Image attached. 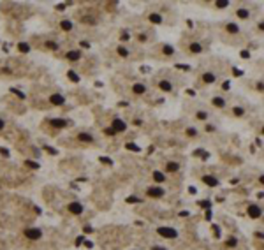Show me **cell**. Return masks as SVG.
<instances>
[{"mask_svg": "<svg viewBox=\"0 0 264 250\" xmlns=\"http://www.w3.org/2000/svg\"><path fill=\"white\" fill-rule=\"evenodd\" d=\"M261 213H262V211H261V208L257 206V204H250L248 206V215L252 217V218H259Z\"/></svg>", "mask_w": 264, "mask_h": 250, "instance_id": "cell-8", "label": "cell"}, {"mask_svg": "<svg viewBox=\"0 0 264 250\" xmlns=\"http://www.w3.org/2000/svg\"><path fill=\"white\" fill-rule=\"evenodd\" d=\"M25 236H27L28 240H39V238L43 236V231L37 229V227H28V229H25Z\"/></svg>", "mask_w": 264, "mask_h": 250, "instance_id": "cell-2", "label": "cell"}, {"mask_svg": "<svg viewBox=\"0 0 264 250\" xmlns=\"http://www.w3.org/2000/svg\"><path fill=\"white\" fill-rule=\"evenodd\" d=\"M257 90H259V92H264V83L259 81V83H257Z\"/></svg>", "mask_w": 264, "mask_h": 250, "instance_id": "cell-41", "label": "cell"}, {"mask_svg": "<svg viewBox=\"0 0 264 250\" xmlns=\"http://www.w3.org/2000/svg\"><path fill=\"white\" fill-rule=\"evenodd\" d=\"M201 206H203V208H208V206H210V201H203V203H201Z\"/></svg>", "mask_w": 264, "mask_h": 250, "instance_id": "cell-44", "label": "cell"}, {"mask_svg": "<svg viewBox=\"0 0 264 250\" xmlns=\"http://www.w3.org/2000/svg\"><path fill=\"white\" fill-rule=\"evenodd\" d=\"M137 201H139V199H137V197H134V196H132V197H128V203H137Z\"/></svg>", "mask_w": 264, "mask_h": 250, "instance_id": "cell-45", "label": "cell"}, {"mask_svg": "<svg viewBox=\"0 0 264 250\" xmlns=\"http://www.w3.org/2000/svg\"><path fill=\"white\" fill-rule=\"evenodd\" d=\"M197 120H208V113L199 111V113H197Z\"/></svg>", "mask_w": 264, "mask_h": 250, "instance_id": "cell-32", "label": "cell"}, {"mask_svg": "<svg viewBox=\"0 0 264 250\" xmlns=\"http://www.w3.org/2000/svg\"><path fill=\"white\" fill-rule=\"evenodd\" d=\"M176 67H178V69H183V71H188V65H183V64H178V65H176Z\"/></svg>", "mask_w": 264, "mask_h": 250, "instance_id": "cell-42", "label": "cell"}, {"mask_svg": "<svg viewBox=\"0 0 264 250\" xmlns=\"http://www.w3.org/2000/svg\"><path fill=\"white\" fill-rule=\"evenodd\" d=\"M232 113H234L236 116H243V114H245V109H243L241 106H236L234 109H232Z\"/></svg>", "mask_w": 264, "mask_h": 250, "instance_id": "cell-24", "label": "cell"}, {"mask_svg": "<svg viewBox=\"0 0 264 250\" xmlns=\"http://www.w3.org/2000/svg\"><path fill=\"white\" fill-rule=\"evenodd\" d=\"M190 51H192V53H201V51H203V46H201L199 43H192L190 44Z\"/></svg>", "mask_w": 264, "mask_h": 250, "instance_id": "cell-21", "label": "cell"}, {"mask_svg": "<svg viewBox=\"0 0 264 250\" xmlns=\"http://www.w3.org/2000/svg\"><path fill=\"white\" fill-rule=\"evenodd\" d=\"M4 125H6V123H4V120H2V118H0V130L4 129Z\"/></svg>", "mask_w": 264, "mask_h": 250, "instance_id": "cell-48", "label": "cell"}, {"mask_svg": "<svg viewBox=\"0 0 264 250\" xmlns=\"http://www.w3.org/2000/svg\"><path fill=\"white\" fill-rule=\"evenodd\" d=\"M164 55H167V57L174 55V48L173 46H164Z\"/></svg>", "mask_w": 264, "mask_h": 250, "instance_id": "cell-27", "label": "cell"}, {"mask_svg": "<svg viewBox=\"0 0 264 250\" xmlns=\"http://www.w3.org/2000/svg\"><path fill=\"white\" fill-rule=\"evenodd\" d=\"M259 28H261V30L264 32V21H262V23H259Z\"/></svg>", "mask_w": 264, "mask_h": 250, "instance_id": "cell-49", "label": "cell"}, {"mask_svg": "<svg viewBox=\"0 0 264 250\" xmlns=\"http://www.w3.org/2000/svg\"><path fill=\"white\" fill-rule=\"evenodd\" d=\"M81 58V51L79 50H72L67 53V60H71V62H76V60H79Z\"/></svg>", "mask_w": 264, "mask_h": 250, "instance_id": "cell-10", "label": "cell"}, {"mask_svg": "<svg viewBox=\"0 0 264 250\" xmlns=\"http://www.w3.org/2000/svg\"><path fill=\"white\" fill-rule=\"evenodd\" d=\"M148 20H150L151 23H155V25H160V23H164V20H162V16L157 14V13H151L150 16H148Z\"/></svg>", "mask_w": 264, "mask_h": 250, "instance_id": "cell-11", "label": "cell"}, {"mask_svg": "<svg viewBox=\"0 0 264 250\" xmlns=\"http://www.w3.org/2000/svg\"><path fill=\"white\" fill-rule=\"evenodd\" d=\"M0 151H2V155H4V157H9V151L6 150V148H0Z\"/></svg>", "mask_w": 264, "mask_h": 250, "instance_id": "cell-43", "label": "cell"}, {"mask_svg": "<svg viewBox=\"0 0 264 250\" xmlns=\"http://www.w3.org/2000/svg\"><path fill=\"white\" fill-rule=\"evenodd\" d=\"M187 136L195 137V136H197V130H195V129H187Z\"/></svg>", "mask_w": 264, "mask_h": 250, "instance_id": "cell-33", "label": "cell"}, {"mask_svg": "<svg viewBox=\"0 0 264 250\" xmlns=\"http://www.w3.org/2000/svg\"><path fill=\"white\" fill-rule=\"evenodd\" d=\"M67 76H69V78H71V81H74V83H78V81H79V76L74 71H69V72H67Z\"/></svg>", "mask_w": 264, "mask_h": 250, "instance_id": "cell-23", "label": "cell"}, {"mask_svg": "<svg viewBox=\"0 0 264 250\" xmlns=\"http://www.w3.org/2000/svg\"><path fill=\"white\" fill-rule=\"evenodd\" d=\"M127 150H130V151H139V146L137 144H134V143H127V146H125Z\"/></svg>", "mask_w": 264, "mask_h": 250, "instance_id": "cell-29", "label": "cell"}, {"mask_svg": "<svg viewBox=\"0 0 264 250\" xmlns=\"http://www.w3.org/2000/svg\"><path fill=\"white\" fill-rule=\"evenodd\" d=\"M150 250H165L164 247H153V248H150Z\"/></svg>", "mask_w": 264, "mask_h": 250, "instance_id": "cell-47", "label": "cell"}, {"mask_svg": "<svg viewBox=\"0 0 264 250\" xmlns=\"http://www.w3.org/2000/svg\"><path fill=\"white\" fill-rule=\"evenodd\" d=\"M215 6H217L218 9H222V7H227L229 2H227V0H217V2H215Z\"/></svg>", "mask_w": 264, "mask_h": 250, "instance_id": "cell-26", "label": "cell"}, {"mask_svg": "<svg viewBox=\"0 0 264 250\" xmlns=\"http://www.w3.org/2000/svg\"><path fill=\"white\" fill-rule=\"evenodd\" d=\"M125 129H127V123L123 120H120V118H114L113 120V130L114 132H123Z\"/></svg>", "mask_w": 264, "mask_h": 250, "instance_id": "cell-5", "label": "cell"}, {"mask_svg": "<svg viewBox=\"0 0 264 250\" xmlns=\"http://www.w3.org/2000/svg\"><path fill=\"white\" fill-rule=\"evenodd\" d=\"M50 123L53 125V127H57V129H64V127H67V125H71V121L64 120V118H53V120H50Z\"/></svg>", "mask_w": 264, "mask_h": 250, "instance_id": "cell-4", "label": "cell"}, {"mask_svg": "<svg viewBox=\"0 0 264 250\" xmlns=\"http://www.w3.org/2000/svg\"><path fill=\"white\" fill-rule=\"evenodd\" d=\"M62 28L69 32V30H72V23L69 21V20H64V21H62Z\"/></svg>", "mask_w": 264, "mask_h": 250, "instance_id": "cell-25", "label": "cell"}, {"mask_svg": "<svg viewBox=\"0 0 264 250\" xmlns=\"http://www.w3.org/2000/svg\"><path fill=\"white\" fill-rule=\"evenodd\" d=\"M225 30H227L229 34H238V32H240V27H238L236 23H225Z\"/></svg>", "mask_w": 264, "mask_h": 250, "instance_id": "cell-13", "label": "cell"}, {"mask_svg": "<svg viewBox=\"0 0 264 250\" xmlns=\"http://www.w3.org/2000/svg\"><path fill=\"white\" fill-rule=\"evenodd\" d=\"M132 90H134V93H137V95H143V93L146 92V86L141 85V83H136V85L132 86Z\"/></svg>", "mask_w": 264, "mask_h": 250, "instance_id": "cell-17", "label": "cell"}, {"mask_svg": "<svg viewBox=\"0 0 264 250\" xmlns=\"http://www.w3.org/2000/svg\"><path fill=\"white\" fill-rule=\"evenodd\" d=\"M261 183H262V185H264V176H261Z\"/></svg>", "mask_w": 264, "mask_h": 250, "instance_id": "cell-50", "label": "cell"}, {"mask_svg": "<svg viewBox=\"0 0 264 250\" xmlns=\"http://www.w3.org/2000/svg\"><path fill=\"white\" fill-rule=\"evenodd\" d=\"M11 93H16V97H20V99H25V93L20 92V90H16V88H11Z\"/></svg>", "mask_w": 264, "mask_h": 250, "instance_id": "cell-30", "label": "cell"}, {"mask_svg": "<svg viewBox=\"0 0 264 250\" xmlns=\"http://www.w3.org/2000/svg\"><path fill=\"white\" fill-rule=\"evenodd\" d=\"M153 180H155L157 183H162V181H165V174L160 171H153Z\"/></svg>", "mask_w": 264, "mask_h": 250, "instance_id": "cell-18", "label": "cell"}, {"mask_svg": "<svg viewBox=\"0 0 264 250\" xmlns=\"http://www.w3.org/2000/svg\"><path fill=\"white\" fill-rule=\"evenodd\" d=\"M241 58H250V53H248L247 50H243V51H241Z\"/></svg>", "mask_w": 264, "mask_h": 250, "instance_id": "cell-39", "label": "cell"}, {"mask_svg": "<svg viewBox=\"0 0 264 250\" xmlns=\"http://www.w3.org/2000/svg\"><path fill=\"white\" fill-rule=\"evenodd\" d=\"M157 233L162 236V238H169V240H173V238H176V236H178V231H176V229H173V227H158Z\"/></svg>", "mask_w": 264, "mask_h": 250, "instance_id": "cell-1", "label": "cell"}, {"mask_svg": "<svg viewBox=\"0 0 264 250\" xmlns=\"http://www.w3.org/2000/svg\"><path fill=\"white\" fill-rule=\"evenodd\" d=\"M215 79H217V78H215L213 72H206V74H203V81H204V83H213Z\"/></svg>", "mask_w": 264, "mask_h": 250, "instance_id": "cell-20", "label": "cell"}, {"mask_svg": "<svg viewBox=\"0 0 264 250\" xmlns=\"http://www.w3.org/2000/svg\"><path fill=\"white\" fill-rule=\"evenodd\" d=\"M211 102H213L215 107H225V100L222 99V97H213V100H211Z\"/></svg>", "mask_w": 264, "mask_h": 250, "instance_id": "cell-19", "label": "cell"}, {"mask_svg": "<svg viewBox=\"0 0 264 250\" xmlns=\"http://www.w3.org/2000/svg\"><path fill=\"white\" fill-rule=\"evenodd\" d=\"M118 55H120V57H128V50L123 48V46H120V48H118Z\"/></svg>", "mask_w": 264, "mask_h": 250, "instance_id": "cell-28", "label": "cell"}, {"mask_svg": "<svg viewBox=\"0 0 264 250\" xmlns=\"http://www.w3.org/2000/svg\"><path fill=\"white\" fill-rule=\"evenodd\" d=\"M104 134H107V136H114L116 132H114L113 129H106V130H104Z\"/></svg>", "mask_w": 264, "mask_h": 250, "instance_id": "cell-38", "label": "cell"}, {"mask_svg": "<svg viewBox=\"0 0 264 250\" xmlns=\"http://www.w3.org/2000/svg\"><path fill=\"white\" fill-rule=\"evenodd\" d=\"M262 134H264V127H262Z\"/></svg>", "mask_w": 264, "mask_h": 250, "instance_id": "cell-51", "label": "cell"}, {"mask_svg": "<svg viewBox=\"0 0 264 250\" xmlns=\"http://www.w3.org/2000/svg\"><path fill=\"white\" fill-rule=\"evenodd\" d=\"M78 139H79V141H83V143H93V137L90 136V134H86V132L78 134Z\"/></svg>", "mask_w": 264, "mask_h": 250, "instance_id": "cell-15", "label": "cell"}, {"mask_svg": "<svg viewBox=\"0 0 264 250\" xmlns=\"http://www.w3.org/2000/svg\"><path fill=\"white\" fill-rule=\"evenodd\" d=\"M57 9H58V11H64L65 6H64V4H60V6H57Z\"/></svg>", "mask_w": 264, "mask_h": 250, "instance_id": "cell-46", "label": "cell"}, {"mask_svg": "<svg viewBox=\"0 0 264 250\" xmlns=\"http://www.w3.org/2000/svg\"><path fill=\"white\" fill-rule=\"evenodd\" d=\"M203 181H204L208 187H217V185H218V180L215 178V176H211V174H206V176H203Z\"/></svg>", "mask_w": 264, "mask_h": 250, "instance_id": "cell-9", "label": "cell"}, {"mask_svg": "<svg viewBox=\"0 0 264 250\" xmlns=\"http://www.w3.org/2000/svg\"><path fill=\"white\" fill-rule=\"evenodd\" d=\"M236 245H238L236 238H229V240H227V247H236Z\"/></svg>", "mask_w": 264, "mask_h": 250, "instance_id": "cell-35", "label": "cell"}, {"mask_svg": "<svg viewBox=\"0 0 264 250\" xmlns=\"http://www.w3.org/2000/svg\"><path fill=\"white\" fill-rule=\"evenodd\" d=\"M18 50L21 51V53H28V51H30V46L27 43H20V44H18Z\"/></svg>", "mask_w": 264, "mask_h": 250, "instance_id": "cell-22", "label": "cell"}, {"mask_svg": "<svg viewBox=\"0 0 264 250\" xmlns=\"http://www.w3.org/2000/svg\"><path fill=\"white\" fill-rule=\"evenodd\" d=\"M44 150H48L50 153H53V155H57V150H55V148H51V146H46Z\"/></svg>", "mask_w": 264, "mask_h": 250, "instance_id": "cell-40", "label": "cell"}, {"mask_svg": "<svg viewBox=\"0 0 264 250\" xmlns=\"http://www.w3.org/2000/svg\"><path fill=\"white\" fill-rule=\"evenodd\" d=\"M25 164L30 166V167H34V169H37V167H39V164H37V162H34V160H25Z\"/></svg>", "mask_w": 264, "mask_h": 250, "instance_id": "cell-34", "label": "cell"}, {"mask_svg": "<svg viewBox=\"0 0 264 250\" xmlns=\"http://www.w3.org/2000/svg\"><path fill=\"white\" fill-rule=\"evenodd\" d=\"M120 39H121V41H128V39H130V35H128V32H123Z\"/></svg>", "mask_w": 264, "mask_h": 250, "instance_id": "cell-37", "label": "cell"}, {"mask_svg": "<svg viewBox=\"0 0 264 250\" xmlns=\"http://www.w3.org/2000/svg\"><path fill=\"white\" fill-rule=\"evenodd\" d=\"M178 169H180L178 162H167V164H165V171H169V173H176Z\"/></svg>", "mask_w": 264, "mask_h": 250, "instance_id": "cell-16", "label": "cell"}, {"mask_svg": "<svg viewBox=\"0 0 264 250\" xmlns=\"http://www.w3.org/2000/svg\"><path fill=\"white\" fill-rule=\"evenodd\" d=\"M46 46H48L50 50H58V44L53 43V41H48V43H46Z\"/></svg>", "mask_w": 264, "mask_h": 250, "instance_id": "cell-31", "label": "cell"}, {"mask_svg": "<svg viewBox=\"0 0 264 250\" xmlns=\"http://www.w3.org/2000/svg\"><path fill=\"white\" fill-rule=\"evenodd\" d=\"M50 102L53 104V106H62L65 102V99H64V95H60V93H53L50 97Z\"/></svg>", "mask_w": 264, "mask_h": 250, "instance_id": "cell-7", "label": "cell"}, {"mask_svg": "<svg viewBox=\"0 0 264 250\" xmlns=\"http://www.w3.org/2000/svg\"><path fill=\"white\" fill-rule=\"evenodd\" d=\"M158 86H160V90H162V92H171V90H173V85L167 81V79H162V81L158 83Z\"/></svg>", "mask_w": 264, "mask_h": 250, "instance_id": "cell-12", "label": "cell"}, {"mask_svg": "<svg viewBox=\"0 0 264 250\" xmlns=\"http://www.w3.org/2000/svg\"><path fill=\"white\" fill-rule=\"evenodd\" d=\"M67 210L74 215H81L83 213V204H81V203H69V204H67Z\"/></svg>", "mask_w": 264, "mask_h": 250, "instance_id": "cell-3", "label": "cell"}, {"mask_svg": "<svg viewBox=\"0 0 264 250\" xmlns=\"http://www.w3.org/2000/svg\"><path fill=\"white\" fill-rule=\"evenodd\" d=\"M236 14H238V18H241V20H247V18H250V11L245 9V7H241V9L236 11Z\"/></svg>", "mask_w": 264, "mask_h": 250, "instance_id": "cell-14", "label": "cell"}, {"mask_svg": "<svg viewBox=\"0 0 264 250\" xmlns=\"http://www.w3.org/2000/svg\"><path fill=\"white\" fill-rule=\"evenodd\" d=\"M164 192L165 190L160 188V187H150V188H148V196H150V197H162Z\"/></svg>", "mask_w": 264, "mask_h": 250, "instance_id": "cell-6", "label": "cell"}, {"mask_svg": "<svg viewBox=\"0 0 264 250\" xmlns=\"http://www.w3.org/2000/svg\"><path fill=\"white\" fill-rule=\"evenodd\" d=\"M100 162H104V164H107V166L113 164V160H111V159H107V157H100Z\"/></svg>", "mask_w": 264, "mask_h": 250, "instance_id": "cell-36", "label": "cell"}]
</instances>
